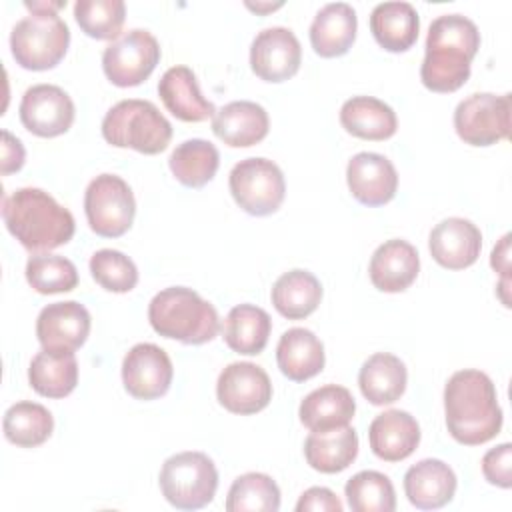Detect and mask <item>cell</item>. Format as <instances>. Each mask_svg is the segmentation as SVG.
I'll return each mask as SVG.
<instances>
[{
    "label": "cell",
    "instance_id": "cell-2",
    "mask_svg": "<svg viewBox=\"0 0 512 512\" xmlns=\"http://www.w3.org/2000/svg\"><path fill=\"white\" fill-rule=\"evenodd\" d=\"M420 80L432 92L450 94L470 78V62L480 48L478 26L462 14L432 20L426 36Z\"/></svg>",
    "mask_w": 512,
    "mask_h": 512
},
{
    "label": "cell",
    "instance_id": "cell-24",
    "mask_svg": "<svg viewBox=\"0 0 512 512\" xmlns=\"http://www.w3.org/2000/svg\"><path fill=\"white\" fill-rule=\"evenodd\" d=\"M358 30L356 10L348 2L322 6L310 24V44L322 58H336L350 50Z\"/></svg>",
    "mask_w": 512,
    "mask_h": 512
},
{
    "label": "cell",
    "instance_id": "cell-30",
    "mask_svg": "<svg viewBox=\"0 0 512 512\" xmlns=\"http://www.w3.org/2000/svg\"><path fill=\"white\" fill-rule=\"evenodd\" d=\"M358 456V434L350 426L310 432L304 440V458L310 468L322 474L346 470Z\"/></svg>",
    "mask_w": 512,
    "mask_h": 512
},
{
    "label": "cell",
    "instance_id": "cell-29",
    "mask_svg": "<svg viewBox=\"0 0 512 512\" xmlns=\"http://www.w3.org/2000/svg\"><path fill=\"white\" fill-rule=\"evenodd\" d=\"M342 128L362 140H388L398 130L396 112L380 98L352 96L340 108Z\"/></svg>",
    "mask_w": 512,
    "mask_h": 512
},
{
    "label": "cell",
    "instance_id": "cell-21",
    "mask_svg": "<svg viewBox=\"0 0 512 512\" xmlns=\"http://www.w3.org/2000/svg\"><path fill=\"white\" fill-rule=\"evenodd\" d=\"M368 442L384 462L406 460L420 444V426L406 410H386L378 414L368 426Z\"/></svg>",
    "mask_w": 512,
    "mask_h": 512
},
{
    "label": "cell",
    "instance_id": "cell-36",
    "mask_svg": "<svg viewBox=\"0 0 512 512\" xmlns=\"http://www.w3.org/2000/svg\"><path fill=\"white\" fill-rule=\"evenodd\" d=\"M228 512H278L280 488L262 472H246L238 476L226 496Z\"/></svg>",
    "mask_w": 512,
    "mask_h": 512
},
{
    "label": "cell",
    "instance_id": "cell-11",
    "mask_svg": "<svg viewBox=\"0 0 512 512\" xmlns=\"http://www.w3.org/2000/svg\"><path fill=\"white\" fill-rule=\"evenodd\" d=\"M160 56L156 36L148 30L132 28L104 48L102 70L114 86H138L154 72Z\"/></svg>",
    "mask_w": 512,
    "mask_h": 512
},
{
    "label": "cell",
    "instance_id": "cell-16",
    "mask_svg": "<svg viewBox=\"0 0 512 512\" xmlns=\"http://www.w3.org/2000/svg\"><path fill=\"white\" fill-rule=\"evenodd\" d=\"M90 326L92 318L84 304L76 300L54 302L40 310L36 318V336L46 350L74 352L86 342Z\"/></svg>",
    "mask_w": 512,
    "mask_h": 512
},
{
    "label": "cell",
    "instance_id": "cell-33",
    "mask_svg": "<svg viewBox=\"0 0 512 512\" xmlns=\"http://www.w3.org/2000/svg\"><path fill=\"white\" fill-rule=\"evenodd\" d=\"M270 298L280 316L302 320L318 308L322 300V284L312 272L294 268L274 282Z\"/></svg>",
    "mask_w": 512,
    "mask_h": 512
},
{
    "label": "cell",
    "instance_id": "cell-8",
    "mask_svg": "<svg viewBox=\"0 0 512 512\" xmlns=\"http://www.w3.org/2000/svg\"><path fill=\"white\" fill-rule=\"evenodd\" d=\"M234 202L252 216L274 214L286 196V182L280 166L268 158H244L234 164L228 176Z\"/></svg>",
    "mask_w": 512,
    "mask_h": 512
},
{
    "label": "cell",
    "instance_id": "cell-38",
    "mask_svg": "<svg viewBox=\"0 0 512 512\" xmlns=\"http://www.w3.org/2000/svg\"><path fill=\"white\" fill-rule=\"evenodd\" d=\"M74 18L86 36L114 42L126 20V4L122 0H78Z\"/></svg>",
    "mask_w": 512,
    "mask_h": 512
},
{
    "label": "cell",
    "instance_id": "cell-27",
    "mask_svg": "<svg viewBox=\"0 0 512 512\" xmlns=\"http://www.w3.org/2000/svg\"><path fill=\"white\" fill-rule=\"evenodd\" d=\"M420 18L410 2H380L370 12V32L388 52H406L418 40Z\"/></svg>",
    "mask_w": 512,
    "mask_h": 512
},
{
    "label": "cell",
    "instance_id": "cell-9",
    "mask_svg": "<svg viewBox=\"0 0 512 512\" xmlns=\"http://www.w3.org/2000/svg\"><path fill=\"white\" fill-rule=\"evenodd\" d=\"M84 212L92 232L104 238H118L134 222L136 200L132 188L116 174H100L86 186Z\"/></svg>",
    "mask_w": 512,
    "mask_h": 512
},
{
    "label": "cell",
    "instance_id": "cell-18",
    "mask_svg": "<svg viewBox=\"0 0 512 512\" xmlns=\"http://www.w3.org/2000/svg\"><path fill=\"white\" fill-rule=\"evenodd\" d=\"M432 258L448 270H464L472 266L482 250L480 228L458 216L440 220L428 238Z\"/></svg>",
    "mask_w": 512,
    "mask_h": 512
},
{
    "label": "cell",
    "instance_id": "cell-19",
    "mask_svg": "<svg viewBox=\"0 0 512 512\" xmlns=\"http://www.w3.org/2000/svg\"><path fill=\"white\" fill-rule=\"evenodd\" d=\"M420 272L418 250L402 240L392 238L380 244L368 264V276L374 288L382 292H404Z\"/></svg>",
    "mask_w": 512,
    "mask_h": 512
},
{
    "label": "cell",
    "instance_id": "cell-39",
    "mask_svg": "<svg viewBox=\"0 0 512 512\" xmlns=\"http://www.w3.org/2000/svg\"><path fill=\"white\" fill-rule=\"evenodd\" d=\"M24 272L28 284L38 294H60L78 286V270L74 262L58 254L30 256Z\"/></svg>",
    "mask_w": 512,
    "mask_h": 512
},
{
    "label": "cell",
    "instance_id": "cell-37",
    "mask_svg": "<svg viewBox=\"0 0 512 512\" xmlns=\"http://www.w3.org/2000/svg\"><path fill=\"white\" fill-rule=\"evenodd\" d=\"M344 496L354 512H394L396 492L390 478L376 470L356 472L344 486Z\"/></svg>",
    "mask_w": 512,
    "mask_h": 512
},
{
    "label": "cell",
    "instance_id": "cell-32",
    "mask_svg": "<svg viewBox=\"0 0 512 512\" xmlns=\"http://www.w3.org/2000/svg\"><path fill=\"white\" fill-rule=\"evenodd\" d=\"M32 390L46 398H64L78 384V360L74 352L42 348L28 366Z\"/></svg>",
    "mask_w": 512,
    "mask_h": 512
},
{
    "label": "cell",
    "instance_id": "cell-43",
    "mask_svg": "<svg viewBox=\"0 0 512 512\" xmlns=\"http://www.w3.org/2000/svg\"><path fill=\"white\" fill-rule=\"evenodd\" d=\"M24 160L26 150L22 142L8 130H2V174L8 176L12 172H18L24 166Z\"/></svg>",
    "mask_w": 512,
    "mask_h": 512
},
{
    "label": "cell",
    "instance_id": "cell-42",
    "mask_svg": "<svg viewBox=\"0 0 512 512\" xmlns=\"http://www.w3.org/2000/svg\"><path fill=\"white\" fill-rule=\"evenodd\" d=\"M340 498L324 486L304 490L296 502V512H342Z\"/></svg>",
    "mask_w": 512,
    "mask_h": 512
},
{
    "label": "cell",
    "instance_id": "cell-40",
    "mask_svg": "<svg viewBox=\"0 0 512 512\" xmlns=\"http://www.w3.org/2000/svg\"><path fill=\"white\" fill-rule=\"evenodd\" d=\"M90 274L108 292L124 294L138 284L136 264L120 250L102 248L90 258Z\"/></svg>",
    "mask_w": 512,
    "mask_h": 512
},
{
    "label": "cell",
    "instance_id": "cell-7",
    "mask_svg": "<svg viewBox=\"0 0 512 512\" xmlns=\"http://www.w3.org/2000/svg\"><path fill=\"white\" fill-rule=\"evenodd\" d=\"M70 28L58 14L30 12L10 32V50L26 70H50L68 50Z\"/></svg>",
    "mask_w": 512,
    "mask_h": 512
},
{
    "label": "cell",
    "instance_id": "cell-6",
    "mask_svg": "<svg viewBox=\"0 0 512 512\" xmlns=\"http://www.w3.org/2000/svg\"><path fill=\"white\" fill-rule=\"evenodd\" d=\"M158 484L162 496L178 510H198L214 500L218 470L204 452H178L162 464Z\"/></svg>",
    "mask_w": 512,
    "mask_h": 512
},
{
    "label": "cell",
    "instance_id": "cell-13",
    "mask_svg": "<svg viewBox=\"0 0 512 512\" xmlns=\"http://www.w3.org/2000/svg\"><path fill=\"white\" fill-rule=\"evenodd\" d=\"M174 366L164 348L152 342L134 344L122 360V384L138 400H156L172 384Z\"/></svg>",
    "mask_w": 512,
    "mask_h": 512
},
{
    "label": "cell",
    "instance_id": "cell-41",
    "mask_svg": "<svg viewBox=\"0 0 512 512\" xmlns=\"http://www.w3.org/2000/svg\"><path fill=\"white\" fill-rule=\"evenodd\" d=\"M482 474L486 482L498 488L512 486V444L510 442H502L484 454Z\"/></svg>",
    "mask_w": 512,
    "mask_h": 512
},
{
    "label": "cell",
    "instance_id": "cell-25",
    "mask_svg": "<svg viewBox=\"0 0 512 512\" xmlns=\"http://www.w3.org/2000/svg\"><path fill=\"white\" fill-rule=\"evenodd\" d=\"M280 372L292 382H304L322 372L326 356L322 340L308 328L286 330L276 346Z\"/></svg>",
    "mask_w": 512,
    "mask_h": 512
},
{
    "label": "cell",
    "instance_id": "cell-3",
    "mask_svg": "<svg viewBox=\"0 0 512 512\" xmlns=\"http://www.w3.org/2000/svg\"><path fill=\"white\" fill-rule=\"evenodd\" d=\"M2 218L6 230L30 252H48L64 246L76 230L72 212L42 188L32 186L4 196Z\"/></svg>",
    "mask_w": 512,
    "mask_h": 512
},
{
    "label": "cell",
    "instance_id": "cell-26",
    "mask_svg": "<svg viewBox=\"0 0 512 512\" xmlns=\"http://www.w3.org/2000/svg\"><path fill=\"white\" fill-rule=\"evenodd\" d=\"M356 402L348 388L326 384L304 396L298 408L300 422L310 432H324L348 426L354 418Z\"/></svg>",
    "mask_w": 512,
    "mask_h": 512
},
{
    "label": "cell",
    "instance_id": "cell-5",
    "mask_svg": "<svg viewBox=\"0 0 512 512\" xmlns=\"http://www.w3.org/2000/svg\"><path fill=\"white\" fill-rule=\"evenodd\" d=\"M102 136L116 148L160 154L172 140V124L150 100L128 98L116 102L102 120Z\"/></svg>",
    "mask_w": 512,
    "mask_h": 512
},
{
    "label": "cell",
    "instance_id": "cell-14",
    "mask_svg": "<svg viewBox=\"0 0 512 512\" xmlns=\"http://www.w3.org/2000/svg\"><path fill=\"white\" fill-rule=\"evenodd\" d=\"M216 398L232 414H256L272 400V382L254 362L228 364L216 382Z\"/></svg>",
    "mask_w": 512,
    "mask_h": 512
},
{
    "label": "cell",
    "instance_id": "cell-45",
    "mask_svg": "<svg viewBox=\"0 0 512 512\" xmlns=\"http://www.w3.org/2000/svg\"><path fill=\"white\" fill-rule=\"evenodd\" d=\"M30 12H40V14H58L60 8L66 6V0H60V2H26L24 4Z\"/></svg>",
    "mask_w": 512,
    "mask_h": 512
},
{
    "label": "cell",
    "instance_id": "cell-34",
    "mask_svg": "<svg viewBox=\"0 0 512 512\" xmlns=\"http://www.w3.org/2000/svg\"><path fill=\"white\" fill-rule=\"evenodd\" d=\"M168 166L182 186L202 188L216 176L220 154L212 142L204 138H190L172 150Z\"/></svg>",
    "mask_w": 512,
    "mask_h": 512
},
{
    "label": "cell",
    "instance_id": "cell-35",
    "mask_svg": "<svg viewBox=\"0 0 512 512\" xmlns=\"http://www.w3.org/2000/svg\"><path fill=\"white\" fill-rule=\"evenodd\" d=\"M2 430L8 442L20 448H34L52 436L54 418L46 406L22 400L4 412Z\"/></svg>",
    "mask_w": 512,
    "mask_h": 512
},
{
    "label": "cell",
    "instance_id": "cell-1",
    "mask_svg": "<svg viewBox=\"0 0 512 512\" xmlns=\"http://www.w3.org/2000/svg\"><path fill=\"white\" fill-rule=\"evenodd\" d=\"M444 416L450 436L464 446L496 438L504 416L490 376L472 368L454 372L444 386Z\"/></svg>",
    "mask_w": 512,
    "mask_h": 512
},
{
    "label": "cell",
    "instance_id": "cell-4",
    "mask_svg": "<svg viewBox=\"0 0 512 512\" xmlns=\"http://www.w3.org/2000/svg\"><path fill=\"white\" fill-rule=\"evenodd\" d=\"M148 320L156 334L188 346L206 344L220 332L216 308L186 286H170L154 294L148 304Z\"/></svg>",
    "mask_w": 512,
    "mask_h": 512
},
{
    "label": "cell",
    "instance_id": "cell-15",
    "mask_svg": "<svg viewBox=\"0 0 512 512\" xmlns=\"http://www.w3.org/2000/svg\"><path fill=\"white\" fill-rule=\"evenodd\" d=\"M302 46L286 26L260 30L250 44V68L264 82H284L300 70Z\"/></svg>",
    "mask_w": 512,
    "mask_h": 512
},
{
    "label": "cell",
    "instance_id": "cell-17",
    "mask_svg": "<svg viewBox=\"0 0 512 512\" xmlns=\"http://www.w3.org/2000/svg\"><path fill=\"white\" fill-rule=\"evenodd\" d=\"M346 182L350 194L364 206H384L398 190L394 164L378 152H358L348 160Z\"/></svg>",
    "mask_w": 512,
    "mask_h": 512
},
{
    "label": "cell",
    "instance_id": "cell-23",
    "mask_svg": "<svg viewBox=\"0 0 512 512\" xmlns=\"http://www.w3.org/2000/svg\"><path fill=\"white\" fill-rule=\"evenodd\" d=\"M158 94L166 110L182 122H204L216 114L214 104L202 96L196 74L184 64L172 66L162 74Z\"/></svg>",
    "mask_w": 512,
    "mask_h": 512
},
{
    "label": "cell",
    "instance_id": "cell-10",
    "mask_svg": "<svg viewBox=\"0 0 512 512\" xmlns=\"http://www.w3.org/2000/svg\"><path fill=\"white\" fill-rule=\"evenodd\" d=\"M512 94L476 92L454 110L456 134L470 146H492L510 136Z\"/></svg>",
    "mask_w": 512,
    "mask_h": 512
},
{
    "label": "cell",
    "instance_id": "cell-12",
    "mask_svg": "<svg viewBox=\"0 0 512 512\" xmlns=\"http://www.w3.org/2000/svg\"><path fill=\"white\" fill-rule=\"evenodd\" d=\"M22 126L40 138H54L70 130L74 122V102L56 84L30 86L18 106Z\"/></svg>",
    "mask_w": 512,
    "mask_h": 512
},
{
    "label": "cell",
    "instance_id": "cell-44",
    "mask_svg": "<svg viewBox=\"0 0 512 512\" xmlns=\"http://www.w3.org/2000/svg\"><path fill=\"white\" fill-rule=\"evenodd\" d=\"M510 234H504L500 244L494 246L492 250V256H490V264L496 272H500L504 278H502V284L508 282V266H510Z\"/></svg>",
    "mask_w": 512,
    "mask_h": 512
},
{
    "label": "cell",
    "instance_id": "cell-46",
    "mask_svg": "<svg viewBox=\"0 0 512 512\" xmlns=\"http://www.w3.org/2000/svg\"><path fill=\"white\" fill-rule=\"evenodd\" d=\"M282 6V2H246V8H250V10H254V12H258V14H266V12H272V10H276V8H280Z\"/></svg>",
    "mask_w": 512,
    "mask_h": 512
},
{
    "label": "cell",
    "instance_id": "cell-31",
    "mask_svg": "<svg viewBox=\"0 0 512 512\" xmlns=\"http://www.w3.org/2000/svg\"><path fill=\"white\" fill-rule=\"evenodd\" d=\"M270 332V314L254 304L234 306L226 314L222 324V338L228 344V348L244 356L260 354L268 344Z\"/></svg>",
    "mask_w": 512,
    "mask_h": 512
},
{
    "label": "cell",
    "instance_id": "cell-22",
    "mask_svg": "<svg viewBox=\"0 0 512 512\" xmlns=\"http://www.w3.org/2000/svg\"><path fill=\"white\" fill-rule=\"evenodd\" d=\"M268 128V112L264 106L250 100L228 102L212 116V132L232 148H248L262 142Z\"/></svg>",
    "mask_w": 512,
    "mask_h": 512
},
{
    "label": "cell",
    "instance_id": "cell-20",
    "mask_svg": "<svg viewBox=\"0 0 512 512\" xmlns=\"http://www.w3.org/2000/svg\"><path fill=\"white\" fill-rule=\"evenodd\" d=\"M456 486L454 470L438 458H424L412 464L404 474L406 498L418 510H438L446 506L452 502Z\"/></svg>",
    "mask_w": 512,
    "mask_h": 512
},
{
    "label": "cell",
    "instance_id": "cell-28",
    "mask_svg": "<svg viewBox=\"0 0 512 512\" xmlns=\"http://www.w3.org/2000/svg\"><path fill=\"white\" fill-rule=\"evenodd\" d=\"M408 372L404 362L390 352L372 354L358 372V386L362 396L374 406H386L406 390Z\"/></svg>",
    "mask_w": 512,
    "mask_h": 512
}]
</instances>
